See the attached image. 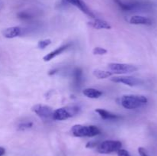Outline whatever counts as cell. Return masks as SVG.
Returning <instances> with one entry per match:
<instances>
[{
	"label": "cell",
	"mask_w": 157,
	"mask_h": 156,
	"mask_svg": "<svg viewBox=\"0 0 157 156\" xmlns=\"http://www.w3.org/2000/svg\"><path fill=\"white\" fill-rule=\"evenodd\" d=\"M95 112L101 116V119H105V120H117V119H119L121 118L118 115L110 113V112L104 110V109H97Z\"/></svg>",
	"instance_id": "4fadbf2b"
},
{
	"label": "cell",
	"mask_w": 157,
	"mask_h": 156,
	"mask_svg": "<svg viewBox=\"0 0 157 156\" xmlns=\"http://www.w3.org/2000/svg\"><path fill=\"white\" fill-rule=\"evenodd\" d=\"M93 74L95 77L98 79H106L110 76H113L114 73L112 71H108V70H103L100 69H96L93 71Z\"/></svg>",
	"instance_id": "2e32d148"
},
{
	"label": "cell",
	"mask_w": 157,
	"mask_h": 156,
	"mask_svg": "<svg viewBox=\"0 0 157 156\" xmlns=\"http://www.w3.org/2000/svg\"><path fill=\"white\" fill-rule=\"evenodd\" d=\"M52 44V40L51 39H44V40H41V41H38V47L39 49H43L45 48L46 47H48V45Z\"/></svg>",
	"instance_id": "d6986e66"
},
{
	"label": "cell",
	"mask_w": 157,
	"mask_h": 156,
	"mask_svg": "<svg viewBox=\"0 0 157 156\" xmlns=\"http://www.w3.org/2000/svg\"><path fill=\"white\" fill-rule=\"evenodd\" d=\"M83 94L90 99H98L102 96L103 93L94 88H86L83 90Z\"/></svg>",
	"instance_id": "9a60e30c"
},
{
	"label": "cell",
	"mask_w": 157,
	"mask_h": 156,
	"mask_svg": "<svg viewBox=\"0 0 157 156\" xmlns=\"http://www.w3.org/2000/svg\"><path fill=\"white\" fill-rule=\"evenodd\" d=\"M83 82V71L81 68L77 67L73 71V86L78 89L81 86Z\"/></svg>",
	"instance_id": "5bb4252c"
},
{
	"label": "cell",
	"mask_w": 157,
	"mask_h": 156,
	"mask_svg": "<svg viewBox=\"0 0 157 156\" xmlns=\"http://www.w3.org/2000/svg\"><path fill=\"white\" fill-rule=\"evenodd\" d=\"M98 145V142H95V141H90V142H88L86 145V148H93L94 147H97Z\"/></svg>",
	"instance_id": "7402d4cb"
},
{
	"label": "cell",
	"mask_w": 157,
	"mask_h": 156,
	"mask_svg": "<svg viewBox=\"0 0 157 156\" xmlns=\"http://www.w3.org/2000/svg\"><path fill=\"white\" fill-rule=\"evenodd\" d=\"M32 110L41 119H52V114H53L54 110L52 107L48 106L43 105V104H37V105L32 106Z\"/></svg>",
	"instance_id": "8992f818"
},
{
	"label": "cell",
	"mask_w": 157,
	"mask_h": 156,
	"mask_svg": "<svg viewBox=\"0 0 157 156\" xmlns=\"http://www.w3.org/2000/svg\"><path fill=\"white\" fill-rule=\"evenodd\" d=\"M88 25L90 26L91 28L98 30H101V29H111V25L109 24L107 21H104L102 19H94L91 21H88Z\"/></svg>",
	"instance_id": "7c38bea8"
},
{
	"label": "cell",
	"mask_w": 157,
	"mask_h": 156,
	"mask_svg": "<svg viewBox=\"0 0 157 156\" xmlns=\"http://www.w3.org/2000/svg\"><path fill=\"white\" fill-rule=\"evenodd\" d=\"M115 2L118 5V6L124 11L134 10V9H137L138 6H139V5L136 4V3H125L120 1V0H115Z\"/></svg>",
	"instance_id": "e0dca14e"
},
{
	"label": "cell",
	"mask_w": 157,
	"mask_h": 156,
	"mask_svg": "<svg viewBox=\"0 0 157 156\" xmlns=\"http://www.w3.org/2000/svg\"><path fill=\"white\" fill-rule=\"evenodd\" d=\"M138 152H139L140 155V156H149L147 150L144 148H143V147H140V148H138Z\"/></svg>",
	"instance_id": "603a6c76"
},
{
	"label": "cell",
	"mask_w": 157,
	"mask_h": 156,
	"mask_svg": "<svg viewBox=\"0 0 157 156\" xmlns=\"http://www.w3.org/2000/svg\"><path fill=\"white\" fill-rule=\"evenodd\" d=\"M93 54L94 55H104L107 53V50L105 48L101 47H96L93 49Z\"/></svg>",
	"instance_id": "ffe728a7"
},
{
	"label": "cell",
	"mask_w": 157,
	"mask_h": 156,
	"mask_svg": "<svg viewBox=\"0 0 157 156\" xmlns=\"http://www.w3.org/2000/svg\"><path fill=\"white\" fill-rule=\"evenodd\" d=\"M129 22L132 24H143V25H151L153 21L150 18L142 15H133L129 20Z\"/></svg>",
	"instance_id": "8fae6325"
},
{
	"label": "cell",
	"mask_w": 157,
	"mask_h": 156,
	"mask_svg": "<svg viewBox=\"0 0 157 156\" xmlns=\"http://www.w3.org/2000/svg\"><path fill=\"white\" fill-rule=\"evenodd\" d=\"M79 108L78 106L61 107L54 110L52 114V119L57 121H63L72 117L75 115L78 114Z\"/></svg>",
	"instance_id": "3957f363"
},
{
	"label": "cell",
	"mask_w": 157,
	"mask_h": 156,
	"mask_svg": "<svg viewBox=\"0 0 157 156\" xmlns=\"http://www.w3.org/2000/svg\"><path fill=\"white\" fill-rule=\"evenodd\" d=\"M6 153V149L3 147L0 146V156H3Z\"/></svg>",
	"instance_id": "d4e9b609"
},
{
	"label": "cell",
	"mask_w": 157,
	"mask_h": 156,
	"mask_svg": "<svg viewBox=\"0 0 157 156\" xmlns=\"http://www.w3.org/2000/svg\"><path fill=\"white\" fill-rule=\"evenodd\" d=\"M18 18H21V19H29L30 18V15L27 13H25V12H21V13H18Z\"/></svg>",
	"instance_id": "cb8c5ba5"
},
{
	"label": "cell",
	"mask_w": 157,
	"mask_h": 156,
	"mask_svg": "<svg viewBox=\"0 0 157 156\" xmlns=\"http://www.w3.org/2000/svg\"><path fill=\"white\" fill-rule=\"evenodd\" d=\"M23 29L19 26H14V27L8 28L5 29L2 32L3 36L6 38H14L22 35Z\"/></svg>",
	"instance_id": "9c48e42d"
},
{
	"label": "cell",
	"mask_w": 157,
	"mask_h": 156,
	"mask_svg": "<svg viewBox=\"0 0 157 156\" xmlns=\"http://www.w3.org/2000/svg\"><path fill=\"white\" fill-rule=\"evenodd\" d=\"M110 80L112 82L123 84L124 85L129 86V87H136V86L140 85V84H143L142 80L131 76H114V77L111 78Z\"/></svg>",
	"instance_id": "52a82bcc"
},
{
	"label": "cell",
	"mask_w": 157,
	"mask_h": 156,
	"mask_svg": "<svg viewBox=\"0 0 157 156\" xmlns=\"http://www.w3.org/2000/svg\"><path fill=\"white\" fill-rule=\"evenodd\" d=\"M67 2L70 3V4L73 5V6H76L77 8L80 9L82 12H84L85 15H88L89 17L92 18H95V15H94L93 12L90 10L88 7L87 6V5L84 3V2H83L82 0H65Z\"/></svg>",
	"instance_id": "ba28073f"
},
{
	"label": "cell",
	"mask_w": 157,
	"mask_h": 156,
	"mask_svg": "<svg viewBox=\"0 0 157 156\" xmlns=\"http://www.w3.org/2000/svg\"><path fill=\"white\" fill-rule=\"evenodd\" d=\"M33 126V123L32 122H23V123H20L18 125V128L17 129L18 131H25V130H27L31 128Z\"/></svg>",
	"instance_id": "ac0fdd59"
},
{
	"label": "cell",
	"mask_w": 157,
	"mask_h": 156,
	"mask_svg": "<svg viewBox=\"0 0 157 156\" xmlns=\"http://www.w3.org/2000/svg\"><path fill=\"white\" fill-rule=\"evenodd\" d=\"M147 98L142 95H124L121 98V103L127 110H135L147 103Z\"/></svg>",
	"instance_id": "6da1fadb"
},
{
	"label": "cell",
	"mask_w": 157,
	"mask_h": 156,
	"mask_svg": "<svg viewBox=\"0 0 157 156\" xmlns=\"http://www.w3.org/2000/svg\"><path fill=\"white\" fill-rule=\"evenodd\" d=\"M122 148V143L120 141H104L98 145V151L101 154H110L117 151Z\"/></svg>",
	"instance_id": "277c9868"
},
{
	"label": "cell",
	"mask_w": 157,
	"mask_h": 156,
	"mask_svg": "<svg viewBox=\"0 0 157 156\" xmlns=\"http://www.w3.org/2000/svg\"><path fill=\"white\" fill-rule=\"evenodd\" d=\"M71 132L75 137H94L101 133L98 127L95 125H75L71 128Z\"/></svg>",
	"instance_id": "7a4b0ae2"
},
{
	"label": "cell",
	"mask_w": 157,
	"mask_h": 156,
	"mask_svg": "<svg viewBox=\"0 0 157 156\" xmlns=\"http://www.w3.org/2000/svg\"><path fill=\"white\" fill-rule=\"evenodd\" d=\"M117 152V156H131L127 150L122 149V148L118 150Z\"/></svg>",
	"instance_id": "44dd1931"
},
{
	"label": "cell",
	"mask_w": 157,
	"mask_h": 156,
	"mask_svg": "<svg viewBox=\"0 0 157 156\" xmlns=\"http://www.w3.org/2000/svg\"><path fill=\"white\" fill-rule=\"evenodd\" d=\"M70 46H71V44H64V45H62V46H61V47H58V48H56L55 50H52V51L49 52V53L47 54L45 56L43 57V60H44V61H45V62L52 61V60L53 59V58H55V57L58 56V55H60L61 54H62L64 51H65V50H67L69 47H70Z\"/></svg>",
	"instance_id": "30bf717a"
},
{
	"label": "cell",
	"mask_w": 157,
	"mask_h": 156,
	"mask_svg": "<svg viewBox=\"0 0 157 156\" xmlns=\"http://www.w3.org/2000/svg\"><path fill=\"white\" fill-rule=\"evenodd\" d=\"M108 68L113 73H130L136 72L138 70L137 67L134 65L127 64H121V63H110L108 64Z\"/></svg>",
	"instance_id": "5b68a950"
}]
</instances>
